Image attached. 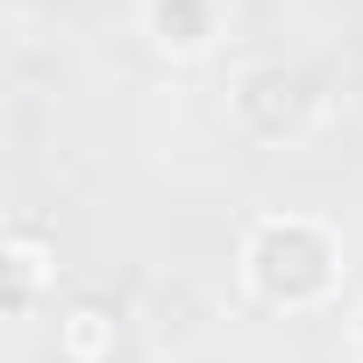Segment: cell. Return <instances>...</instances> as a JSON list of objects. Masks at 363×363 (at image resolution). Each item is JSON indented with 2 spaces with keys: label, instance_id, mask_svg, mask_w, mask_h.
Returning <instances> with one entry per match:
<instances>
[{
  "label": "cell",
  "instance_id": "6da1fadb",
  "mask_svg": "<svg viewBox=\"0 0 363 363\" xmlns=\"http://www.w3.org/2000/svg\"><path fill=\"white\" fill-rule=\"evenodd\" d=\"M242 285L278 306V313H306L342 285V242L328 221L313 214H264L242 242Z\"/></svg>",
  "mask_w": 363,
  "mask_h": 363
},
{
  "label": "cell",
  "instance_id": "7a4b0ae2",
  "mask_svg": "<svg viewBox=\"0 0 363 363\" xmlns=\"http://www.w3.org/2000/svg\"><path fill=\"white\" fill-rule=\"evenodd\" d=\"M235 121H242V135H257V143H299V135H313V121H320V79L299 72V65H285V57L250 65V72L235 79Z\"/></svg>",
  "mask_w": 363,
  "mask_h": 363
},
{
  "label": "cell",
  "instance_id": "3957f363",
  "mask_svg": "<svg viewBox=\"0 0 363 363\" xmlns=\"http://www.w3.org/2000/svg\"><path fill=\"white\" fill-rule=\"evenodd\" d=\"M143 29L171 57H200L221 36V8H214V0H143Z\"/></svg>",
  "mask_w": 363,
  "mask_h": 363
},
{
  "label": "cell",
  "instance_id": "277c9868",
  "mask_svg": "<svg viewBox=\"0 0 363 363\" xmlns=\"http://www.w3.org/2000/svg\"><path fill=\"white\" fill-rule=\"evenodd\" d=\"M50 278H57V264H50V250H43V235H29V228H15V235H8V320H29Z\"/></svg>",
  "mask_w": 363,
  "mask_h": 363
},
{
  "label": "cell",
  "instance_id": "5b68a950",
  "mask_svg": "<svg viewBox=\"0 0 363 363\" xmlns=\"http://www.w3.org/2000/svg\"><path fill=\"white\" fill-rule=\"evenodd\" d=\"M114 342H121V328H114V313L107 306H72L65 320H57V349L72 356V363H107L114 356Z\"/></svg>",
  "mask_w": 363,
  "mask_h": 363
},
{
  "label": "cell",
  "instance_id": "8992f818",
  "mask_svg": "<svg viewBox=\"0 0 363 363\" xmlns=\"http://www.w3.org/2000/svg\"><path fill=\"white\" fill-rule=\"evenodd\" d=\"M349 335H356V349H363V306H356V320H349Z\"/></svg>",
  "mask_w": 363,
  "mask_h": 363
}]
</instances>
